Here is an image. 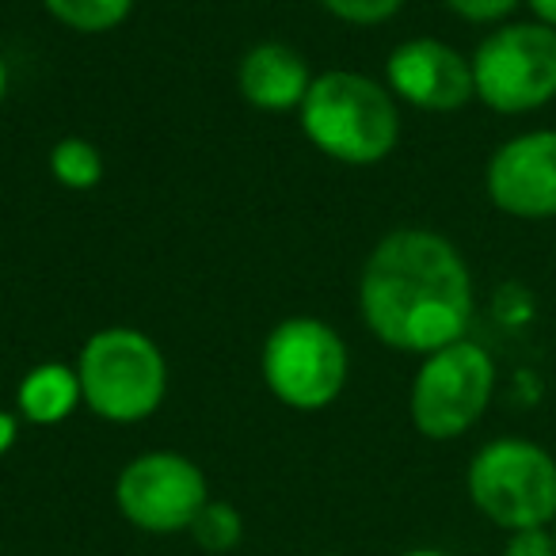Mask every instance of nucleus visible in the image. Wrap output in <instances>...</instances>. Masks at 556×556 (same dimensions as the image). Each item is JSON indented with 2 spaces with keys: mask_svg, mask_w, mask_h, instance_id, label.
Here are the masks:
<instances>
[{
  "mask_svg": "<svg viewBox=\"0 0 556 556\" xmlns=\"http://www.w3.org/2000/svg\"><path fill=\"white\" fill-rule=\"evenodd\" d=\"M77 378L85 404L108 424H141L168 393V363L138 328H100L80 348Z\"/></svg>",
  "mask_w": 556,
  "mask_h": 556,
  "instance_id": "nucleus-4",
  "label": "nucleus"
},
{
  "mask_svg": "<svg viewBox=\"0 0 556 556\" xmlns=\"http://www.w3.org/2000/svg\"><path fill=\"white\" fill-rule=\"evenodd\" d=\"M4 92H9V65L0 58V100H4Z\"/></svg>",
  "mask_w": 556,
  "mask_h": 556,
  "instance_id": "nucleus-21",
  "label": "nucleus"
},
{
  "mask_svg": "<svg viewBox=\"0 0 556 556\" xmlns=\"http://www.w3.org/2000/svg\"><path fill=\"white\" fill-rule=\"evenodd\" d=\"M465 488L480 515L507 533L556 522V457L530 439H492L472 454Z\"/></svg>",
  "mask_w": 556,
  "mask_h": 556,
  "instance_id": "nucleus-3",
  "label": "nucleus"
},
{
  "mask_svg": "<svg viewBox=\"0 0 556 556\" xmlns=\"http://www.w3.org/2000/svg\"><path fill=\"white\" fill-rule=\"evenodd\" d=\"M386 85L396 100L431 115H450L477 100L469 54L442 39L401 42L386 62Z\"/></svg>",
  "mask_w": 556,
  "mask_h": 556,
  "instance_id": "nucleus-10",
  "label": "nucleus"
},
{
  "mask_svg": "<svg viewBox=\"0 0 556 556\" xmlns=\"http://www.w3.org/2000/svg\"><path fill=\"white\" fill-rule=\"evenodd\" d=\"M187 530H191V538L206 553H229L240 541V533H244V522H240L237 507H229L222 500H206V507L194 515V522Z\"/></svg>",
  "mask_w": 556,
  "mask_h": 556,
  "instance_id": "nucleus-15",
  "label": "nucleus"
},
{
  "mask_svg": "<svg viewBox=\"0 0 556 556\" xmlns=\"http://www.w3.org/2000/svg\"><path fill=\"white\" fill-rule=\"evenodd\" d=\"M42 9L77 35H108L130 20L134 0H42Z\"/></svg>",
  "mask_w": 556,
  "mask_h": 556,
  "instance_id": "nucleus-14",
  "label": "nucleus"
},
{
  "mask_svg": "<svg viewBox=\"0 0 556 556\" xmlns=\"http://www.w3.org/2000/svg\"><path fill=\"white\" fill-rule=\"evenodd\" d=\"M553 538H556V522H553Z\"/></svg>",
  "mask_w": 556,
  "mask_h": 556,
  "instance_id": "nucleus-23",
  "label": "nucleus"
},
{
  "mask_svg": "<svg viewBox=\"0 0 556 556\" xmlns=\"http://www.w3.org/2000/svg\"><path fill=\"white\" fill-rule=\"evenodd\" d=\"M469 62L477 100L495 115H530L556 100V31L538 20L492 27Z\"/></svg>",
  "mask_w": 556,
  "mask_h": 556,
  "instance_id": "nucleus-5",
  "label": "nucleus"
},
{
  "mask_svg": "<svg viewBox=\"0 0 556 556\" xmlns=\"http://www.w3.org/2000/svg\"><path fill=\"white\" fill-rule=\"evenodd\" d=\"M50 176L65 187V191H92V187L103 184V153L92 146L88 138H62L50 146Z\"/></svg>",
  "mask_w": 556,
  "mask_h": 556,
  "instance_id": "nucleus-13",
  "label": "nucleus"
},
{
  "mask_svg": "<svg viewBox=\"0 0 556 556\" xmlns=\"http://www.w3.org/2000/svg\"><path fill=\"white\" fill-rule=\"evenodd\" d=\"M484 191L500 214L518 222L556 217V130H526L495 146L484 168Z\"/></svg>",
  "mask_w": 556,
  "mask_h": 556,
  "instance_id": "nucleus-9",
  "label": "nucleus"
},
{
  "mask_svg": "<svg viewBox=\"0 0 556 556\" xmlns=\"http://www.w3.org/2000/svg\"><path fill=\"white\" fill-rule=\"evenodd\" d=\"M237 85L252 108L260 111H294L309 96L313 73L305 58L287 42H260L240 58Z\"/></svg>",
  "mask_w": 556,
  "mask_h": 556,
  "instance_id": "nucleus-11",
  "label": "nucleus"
},
{
  "mask_svg": "<svg viewBox=\"0 0 556 556\" xmlns=\"http://www.w3.org/2000/svg\"><path fill=\"white\" fill-rule=\"evenodd\" d=\"M477 287L465 255L434 229H393L366 255L358 313L374 340L404 355H434L469 340Z\"/></svg>",
  "mask_w": 556,
  "mask_h": 556,
  "instance_id": "nucleus-1",
  "label": "nucleus"
},
{
  "mask_svg": "<svg viewBox=\"0 0 556 556\" xmlns=\"http://www.w3.org/2000/svg\"><path fill=\"white\" fill-rule=\"evenodd\" d=\"M20 439V419L12 412H0V454H9Z\"/></svg>",
  "mask_w": 556,
  "mask_h": 556,
  "instance_id": "nucleus-19",
  "label": "nucleus"
},
{
  "mask_svg": "<svg viewBox=\"0 0 556 556\" xmlns=\"http://www.w3.org/2000/svg\"><path fill=\"white\" fill-rule=\"evenodd\" d=\"M80 401H85V393H80L77 366H62V363L35 366V370H27V378L16 389L20 416L39 427H54L62 419H70Z\"/></svg>",
  "mask_w": 556,
  "mask_h": 556,
  "instance_id": "nucleus-12",
  "label": "nucleus"
},
{
  "mask_svg": "<svg viewBox=\"0 0 556 556\" xmlns=\"http://www.w3.org/2000/svg\"><path fill=\"white\" fill-rule=\"evenodd\" d=\"M503 556H556V538L553 526H541V530H518L507 538Z\"/></svg>",
  "mask_w": 556,
  "mask_h": 556,
  "instance_id": "nucleus-18",
  "label": "nucleus"
},
{
  "mask_svg": "<svg viewBox=\"0 0 556 556\" xmlns=\"http://www.w3.org/2000/svg\"><path fill=\"white\" fill-rule=\"evenodd\" d=\"M302 130L325 156L340 164H381L401 141V108L389 85L351 70L313 77L302 100Z\"/></svg>",
  "mask_w": 556,
  "mask_h": 556,
  "instance_id": "nucleus-2",
  "label": "nucleus"
},
{
  "mask_svg": "<svg viewBox=\"0 0 556 556\" xmlns=\"http://www.w3.org/2000/svg\"><path fill=\"white\" fill-rule=\"evenodd\" d=\"M526 9H530V20L556 31V0H526Z\"/></svg>",
  "mask_w": 556,
  "mask_h": 556,
  "instance_id": "nucleus-20",
  "label": "nucleus"
},
{
  "mask_svg": "<svg viewBox=\"0 0 556 556\" xmlns=\"http://www.w3.org/2000/svg\"><path fill=\"white\" fill-rule=\"evenodd\" d=\"M263 381L287 408L320 412L343 393L351 355L343 336L317 317H290L263 343Z\"/></svg>",
  "mask_w": 556,
  "mask_h": 556,
  "instance_id": "nucleus-7",
  "label": "nucleus"
},
{
  "mask_svg": "<svg viewBox=\"0 0 556 556\" xmlns=\"http://www.w3.org/2000/svg\"><path fill=\"white\" fill-rule=\"evenodd\" d=\"M118 510L146 533H176L194 522L206 507V477L184 454L153 450L141 454L118 472L115 484Z\"/></svg>",
  "mask_w": 556,
  "mask_h": 556,
  "instance_id": "nucleus-8",
  "label": "nucleus"
},
{
  "mask_svg": "<svg viewBox=\"0 0 556 556\" xmlns=\"http://www.w3.org/2000/svg\"><path fill=\"white\" fill-rule=\"evenodd\" d=\"M495 393V363L477 340L424 355L408 393V416L424 439L450 442L480 424Z\"/></svg>",
  "mask_w": 556,
  "mask_h": 556,
  "instance_id": "nucleus-6",
  "label": "nucleus"
},
{
  "mask_svg": "<svg viewBox=\"0 0 556 556\" xmlns=\"http://www.w3.org/2000/svg\"><path fill=\"white\" fill-rule=\"evenodd\" d=\"M401 556H450V553H439V548H412V553H401Z\"/></svg>",
  "mask_w": 556,
  "mask_h": 556,
  "instance_id": "nucleus-22",
  "label": "nucleus"
},
{
  "mask_svg": "<svg viewBox=\"0 0 556 556\" xmlns=\"http://www.w3.org/2000/svg\"><path fill=\"white\" fill-rule=\"evenodd\" d=\"M317 4L325 12H332L336 20L355 27H378L404 9V0H317Z\"/></svg>",
  "mask_w": 556,
  "mask_h": 556,
  "instance_id": "nucleus-16",
  "label": "nucleus"
},
{
  "mask_svg": "<svg viewBox=\"0 0 556 556\" xmlns=\"http://www.w3.org/2000/svg\"><path fill=\"white\" fill-rule=\"evenodd\" d=\"M454 16L469 20V24H507V16L526 4V0H442Z\"/></svg>",
  "mask_w": 556,
  "mask_h": 556,
  "instance_id": "nucleus-17",
  "label": "nucleus"
}]
</instances>
